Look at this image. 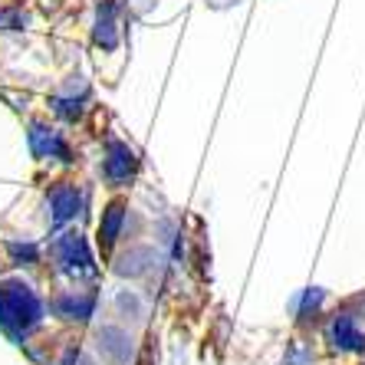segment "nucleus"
Instances as JSON below:
<instances>
[{
	"mask_svg": "<svg viewBox=\"0 0 365 365\" xmlns=\"http://www.w3.org/2000/svg\"><path fill=\"white\" fill-rule=\"evenodd\" d=\"M50 204H53V217L56 221H69L73 214L79 211V191L73 185H60V187H53V195H50Z\"/></svg>",
	"mask_w": 365,
	"mask_h": 365,
	"instance_id": "nucleus-4",
	"label": "nucleus"
},
{
	"mask_svg": "<svg viewBox=\"0 0 365 365\" xmlns=\"http://www.w3.org/2000/svg\"><path fill=\"white\" fill-rule=\"evenodd\" d=\"M30 145H34V155L36 158H46V155H60V158H66L69 155V148H66V142H63L53 128H46V125H34L30 128Z\"/></svg>",
	"mask_w": 365,
	"mask_h": 365,
	"instance_id": "nucleus-3",
	"label": "nucleus"
},
{
	"mask_svg": "<svg viewBox=\"0 0 365 365\" xmlns=\"http://www.w3.org/2000/svg\"><path fill=\"white\" fill-rule=\"evenodd\" d=\"M138 168V158L135 152L122 142H109V152H106V162H102V171H106V178L112 185H125Z\"/></svg>",
	"mask_w": 365,
	"mask_h": 365,
	"instance_id": "nucleus-2",
	"label": "nucleus"
},
{
	"mask_svg": "<svg viewBox=\"0 0 365 365\" xmlns=\"http://www.w3.org/2000/svg\"><path fill=\"white\" fill-rule=\"evenodd\" d=\"M96 43H99L102 50H115V4H106L99 7V20H96Z\"/></svg>",
	"mask_w": 365,
	"mask_h": 365,
	"instance_id": "nucleus-5",
	"label": "nucleus"
},
{
	"mask_svg": "<svg viewBox=\"0 0 365 365\" xmlns=\"http://www.w3.org/2000/svg\"><path fill=\"white\" fill-rule=\"evenodd\" d=\"M40 319V303L24 283H0V326L10 336H24Z\"/></svg>",
	"mask_w": 365,
	"mask_h": 365,
	"instance_id": "nucleus-1",
	"label": "nucleus"
},
{
	"mask_svg": "<svg viewBox=\"0 0 365 365\" xmlns=\"http://www.w3.org/2000/svg\"><path fill=\"white\" fill-rule=\"evenodd\" d=\"M56 250H60V260L66 264V270H76V267H79V270H86V264H89L86 247H83V240H79V237H66L60 247H56Z\"/></svg>",
	"mask_w": 365,
	"mask_h": 365,
	"instance_id": "nucleus-7",
	"label": "nucleus"
},
{
	"mask_svg": "<svg viewBox=\"0 0 365 365\" xmlns=\"http://www.w3.org/2000/svg\"><path fill=\"white\" fill-rule=\"evenodd\" d=\"M122 217H125V204H122V201L109 204V211H106V217H102V224H99V240H102V247H106V250H109V247L115 244V237H119Z\"/></svg>",
	"mask_w": 365,
	"mask_h": 365,
	"instance_id": "nucleus-6",
	"label": "nucleus"
}]
</instances>
